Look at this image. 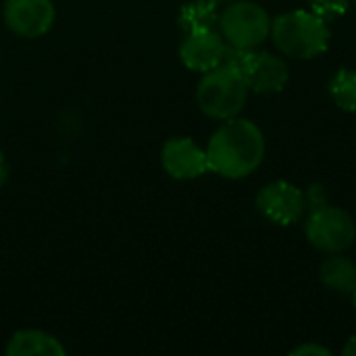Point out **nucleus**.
<instances>
[{"label": "nucleus", "instance_id": "obj_18", "mask_svg": "<svg viewBox=\"0 0 356 356\" xmlns=\"http://www.w3.org/2000/svg\"><path fill=\"white\" fill-rule=\"evenodd\" d=\"M294 356H332V350L321 344H302L292 350Z\"/></svg>", "mask_w": 356, "mask_h": 356}, {"label": "nucleus", "instance_id": "obj_7", "mask_svg": "<svg viewBox=\"0 0 356 356\" xmlns=\"http://www.w3.org/2000/svg\"><path fill=\"white\" fill-rule=\"evenodd\" d=\"M4 23L19 38H40L50 31L56 10L52 0H6Z\"/></svg>", "mask_w": 356, "mask_h": 356}, {"label": "nucleus", "instance_id": "obj_22", "mask_svg": "<svg viewBox=\"0 0 356 356\" xmlns=\"http://www.w3.org/2000/svg\"><path fill=\"white\" fill-rule=\"evenodd\" d=\"M353 298H355V307H356V292H355V294H353Z\"/></svg>", "mask_w": 356, "mask_h": 356}, {"label": "nucleus", "instance_id": "obj_13", "mask_svg": "<svg viewBox=\"0 0 356 356\" xmlns=\"http://www.w3.org/2000/svg\"><path fill=\"white\" fill-rule=\"evenodd\" d=\"M177 23L186 33L200 31V29H217V23H219L217 2H213V0H190V2H186L179 8Z\"/></svg>", "mask_w": 356, "mask_h": 356}, {"label": "nucleus", "instance_id": "obj_16", "mask_svg": "<svg viewBox=\"0 0 356 356\" xmlns=\"http://www.w3.org/2000/svg\"><path fill=\"white\" fill-rule=\"evenodd\" d=\"M309 4H311L313 13H317L319 17L330 21V19L344 15L350 6V0H309Z\"/></svg>", "mask_w": 356, "mask_h": 356}, {"label": "nucleus", "instance_id": "obj_4", "mask_svg": "<svg viewBox=\"0 0 356 356\" xmlns=\"http://www.w3.org/2000/svg\"><path fill=\"white\" fill-rule=\"evenodd\" d=\"M219 33L232 46L257 48L271 35V17L267 10L250 0L232 2L219 15Z\"/></svg>", "mask_w": 356, "mask_h": 356}, {"label": "nucleus", "instance_id": "obj_5", "mask_svg": "<svg viewBox=\"0 0 356 356\" xmlns=\"http://www.w3.org/2000/svg\"><path fill=\"white\" fill-rule=\"evenodd\" d=\"M305 234L317 250L336 254L355 244L356 223L346 211L325 204L311 211L305 223Z\"/></svg>", "mask_w": 356, "mask_h": 356}, {"label": "nucleus", "instance_id": "obj_20", "mask_svg": "<svg viewBox=\"0 0 356 356\" xmlns=\"http://www.w3.org/2000/svg\"><path fill=\"white\" fill-rule=\"evenodd\" d=\"M346 356H356V336H353L350 340H348V344L344 346V350H342Z\"/></svg>", "mask_w": 356, "mask_h": 356}, {"label": "nucleus", "instance_id": "obj_3", "mask_svg": "<svg viewBox=\"0 0 356 356\" xmlns=\"http://www.w3.org/2000/svg\"><path fill=\"white\" fill-rule=\"evenodd\" d=\"M246 98H248L246 81L223 67H215L207 71L196 88V102L200 111L217 121H227L238 117L246 104Z\"/></svg>", "mask_w": 356, "mask_h": 356}, {"label": "nucleus", "instance_id": "obj_2", "mask_svg": "<svg viewBox=\"0 0 356 356\" xmlns=\"http://www.w3.org/2000/svg\"><path fill=\"white\" fill-rule=\"evenodd\" d=\"M330 27L313 10H292L271 19V40L286 56L307 60L323 54L330 46Z\"/></svg>", "mask_w": 356, "mask_h": 356}, {"label": "nucleus", "instance_id": "obj_15", "mask_svg": "<svg viewBox=\"0 0 356 356\" xmlns=\"http://www.w3.org/2000/svg\"><path fill=\"white\" fill-rule=\"evenodd\" d=\"M252 54H254V48H240V46L227 44L219 67H223V69H227V71H232V73H236V75H240L244 79V75L248 71V65L252 60Z\"/></svg>", "mask_w": 356, "mask_h": 356}, {"label": "nucleus", "instance_id": "obj_17", "mask_svg": "<svg viewBox=\"0 0 356 356\" xmlns=\"http://www.w3.org/2000/svg\"><path fill=\"white\" fill-rule=\"evenodd\" d=\"M305 202H307V209L309 211H315V209H321L327 204V192L321 184H313L305 190Z\"/></svg>", "mask_w": 356, "mask_h": 356}, {"label": "nucleus", "instance_id": "obj_9", "mask_svg": "<svg viewBox=\"0 0 356 356\" xmlns=\"http://www.w3.org/2000/svg\"><path fill=\"white\" fill-rule=\"evenodd\" d=\"M227 42L217 29H200L186 33L179 46V58L190 71L207 73L221 65Z\"/></svg>", "mask_w": 356, "mask_h": 356}, {"label": "nucleus", "instance_id": "obj_11", "mask_svg": "<svg viewBox=\"0 0 356 356\" xmlns=\"http://www.w3.org/2000/svg\"><path fill=\"white\" fill-rule=\"evenodd\" d=\"M8 356H65L67 348L54 336L40 330H21L6 344Z\"/></svg>", "mask_w": 356, "mask_h": 356}, {"label": "nucleus", "instance_id": "obj_10", "mask_svg": "<svg viewBox=\"0 0 356 356\" xmlns=\"http://www.w3.org/2000/svg\"><path fill=\"white\" fill-rule=\"evenodd\" d=\"M288 79H290V71L284 58L271 52L254 50L248 71L244 75L248 90L257 94H277L286 88Z\"/></svg>", "mask_w": 356, "mask_h": 356}, {"label": "nucleus", "instance_id": "obj_23", "mask_svg": "<svg viewBox=\"0 0 356 356\" xmlns=\"http://www.w3.org/2000/svg\"><path fill=\"white\" fill-rule=\"evenodd\" d=\"M355 2H356V0H355Z\"/></svg>", "mask_w": 356, "mask_h": 356}, {"label": "nucleus", "instance_id": "obj_6", "mask_svg": "<svg viewBox=\"0 0 356 356\" xmlns=\"http://www.w3.org/2000/svg\"><path fill=\"white\" fill-rule=\"evenodd\" d=\"M257 209L277 225L298 223L307 213L305 190L290 181H271L259 192Z\"/></svg>", "mask_w": 356, "mask_h": 356}, {"label": "nucleus", "instance_id": "obj_12", "mask_svg": "<svg viewBox=\"0 0 356 356\" xmlns=\"http://www.w3.org/2000/svg\"><path fill=\"white\" fill-rule=\"evenodd\" d=\"M319 280L332 292L353 296L356 292V265L350 259L340 257V252H336L334 257H330L321 263Z\"/></svg>", "mask_w": 356, "mask_h": 356}, {"label": "nucleus", "instance_id": "obj_8", "mask_svg": "<svg viewBox=\"0 0 356 356\" xmlns=\"http://www.w3.org/2000/svg\"><path fill=\"white\" fill-rule=\"evenodd\" d=\"M161 165L173 179H196L209 171L207 150L192 138H171L161 150Z\"/></svg>", "mask_w": 356, "mask_h": 356}, {"label": "nucleus", "instance_id": "obj_14", "mask_svg": "<svg viewBox=\"0 0 356 356\" xmlns=\"http://www.w3.org/2000/svg\"><path fill=\"white\" fill-rule=\"evenodd\" d=\"M332 100L342 111H356V69H340L330 81Z\"/></svg>", "mask_w": 356, "mask_h": 356}, {"label": "nucleus", "instance_id": "obj_19", "mask_svg": "<svg viewBox=\"0 0 356 356\" xmlns=\"http://www.w3.org/2000/svg\"><path fill=\"white\" fill-rule=\"evenodd\" d=\"M6 179H8V165L4 161V154L0 152V188L6 184Z\"/></svg>", "mask_w": 356, "mask_h": 356}, {"label": "nucleus", "instance_id": "obj_21", "mask_svg": "<svg viewBox=\"0 0 356 356\" xmlns=\"http://www.w3.org/2000/svg\"><path fill=\"white\" fill-rule=\"evenodd\" d=\"M213 2H217V4H219V2H234V0H213Z\"/></svg>", "mask_w": 356, "mask_h": 356}, {"label": "nucleus", "instance_id": "obj_1", "mask_svg": "<svg viewBox=\"0 0 356 356\" xmlns=\"http://www.w3.org/2000/svg\"><path fill=\"white\" fill-rule=\"evenodd\" d=\"M209 171L225 179H242L259 169L265 156V136L248 119H227L207 144Z\"/></svg>", "mask_w": 356, "mask_h": 356}]
</instances>
